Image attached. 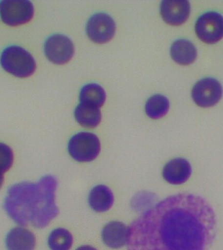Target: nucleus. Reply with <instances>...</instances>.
<instances>
[{
	"label": "nucleus",
	"instance_id": "f257e3e1",
	"mask_svg": "<svg viewBox=\"0 0 223 250\" xmlns=\"http://www.w3.org/2000/svg\"><path fill=\"white\" fill-rule=\"evenodd\" d=\"M217 232L213 207L201 195H171L128 228V250H209Z\"/></svg>",
	"mask_w": 223,
	"mask_h": 250
},
{
	"label": "nucleus",
	"instance_id": "f03ea898",
	"mask_svg": "<svg viewBox=\"0 0 223 250\" xmlns=\"http://www.w3.org/2000/svg\"><path fill=\"white\" fill-rule=\"evenodd\" d=\"M37 190V183H29L17 184L8 190L4 207L10 218L20 226H26L30 222L36 205Z\"/></svg>",
	"mask_w": 223,
	"mask_h": 250
},
{
	"label": "nucleus",
	"instance_id": "7ed1b4c3",
	"mask_svg": "<svg viewBox=\"0 0 223 250\" xmlns=\"http://www.w3.org/2000/svg\"><path fill=\"white\" fill-rule=\"evenodd\" d=\"M38 193L36 207L31 216L30 223L37 228L48 226L59 214L58 207L55 202V195L58 181L52 175L43 177L37 183Z\"/></svg>",
	"mask_w": 223,
	"mask_h": 250
},
{
	"label": "nucleus",
	"instance_id": "20e7f679",
	"mask_svg": "<svg viewBox=\"0 0 223 250\" xmlns=\"http://www.w3.org/2000/svg\"><path fill=\"white\" fill-rule=\"evenodd\" d=\"M0 64L8 73L16 77H29L36 69V62L32 55L19 46L4 49L0 56Z\"/></svg>",
	"mask_w": 223,
	"mask_h": 250
},
{
	"label": "nucleus",
	"instance_id": "39448f33",
	"mask_svg": "<svg viewBox=\"0 0 223 250\" xmlns=\"http://www.w3.org/2000/svg\"><path fill=\"white\" fill-rule=\"evenodd\" d=\"M70 155L76 161H93L99 155L101 144L98 137L93 133H78L70 139L68 145Z\"/></svg>",
	"mask_w": 223,
	"mask_h": 250
},
{
	"label": "nucleus",
	"instance_id": "423d86ee",
	"mask_svg": "<svg viewBox=\"0 0 223 250\" xmlns=\"http://www.w3.org/2000/svg\"><path fill=\"white\" fill-rule=\"evenodd\" d=\"M34 15V7L27 0L0 1V17L5 24L15 27L28 23Z\"/></svg>",
	"mask_w": 223,
	"mask_h": 250
},
{
	"label": "nucleus",
	"instance_id": "0eeeda50",
	"mask_svg": "<svg viewBox=\"0 0 223 250\" xmlns=\"http://www.w3.org/2000/svg\"><path fill=\"white\" fill-rule=\"evenodd\" d=\"M198 37L207 44H214L223 38V16L207 12L198 19L195 24Z\"/></svg>",
	"mask_w": 223,
	"mask_h": 250
},
{
	"label": "nucleus",
	"instance_id": "6e6552de",
	"mask_svg": "<svg viewBox=\"0 0 223 250\" xmlns=\"http://www.w3.org/2000/svg\"><path fill=\"white\" fill-rule=\"evenodd\" d=\"M222 85L212 78H203L194 85L192 98L199 106L212 107L220 101L223 97Z\"/></svg>",
	"mask_w": 223,
	"mask_h": 250
},
{
	"label": "nucleus",
	"instance_id": "1a4fd4ad",
	"mask_svg": "<svg viewBox=\"0 0 223 250\" xmlns=\"http://www.w3.org/2000/svg\"><path fill=\"white\" fill-rule=\"evenodd\" d=\"M46 58L57 64L67 63L71 60L74 52L73 43L67 37L54 35L48 37L45 43Z\"/></svg>",
	"mask_w": 223,
	"mask_h": 250
},
{
	"label": "nucleus",
	"instance_id": "9d476101",
	"mask_svg": "<svg viewBox=\"0 0 223 250\" xmlns=\"http://www.w3.org/2000/svg\"><path fill=\"white\" fill-rule=\"evenodd\" d=\"M86 30L92 41L98 44H103L109 42L114 36L115 24L109 15L98 13L88 21Z\"/></svg>",
	"mask_w": 223,
	"mask_h": 250
},
{
	"label": "nucleus",
	"instance_id": "9b49d317",
	"mask_svg": "<svg viewBox=\"0 0 223 250\" xmlns=\"http://www.w3.org/2000/svg\"><path fill=\"white\" fill-rule=\"evenodd\" d=\"M190 13L191 5L185 0H165L160 3V15L170 25H181L187 21Z\"/></svg>",
	"mask_w": 223,
	"mask_h": 250
},
{
	"label": "nucleus",
	"instance_id": "f8f14e48",
	"mask_svg": "<svg viewBox=\"0 0 223 250\" xmlns=\"http://www.w3.org/2000/svg\"><path fill=\"white\" fill-rule=\"evenodd\" d=\"M192 167L185 158H177L166 164L162 171L164 180L172 185H182L191 177Z\"/></svg>",
	"mask_w": 223,
	"mask_h": 250
},
{
	"label": "nucleus",
	"instance_id": "ddd939ff",
	"mask_svg": "<svg viewBox=\"0 0 223 250\" xmlns=\"http://www.w3.org/2000/svg\"><path fill=\"white\" fill-rule=\"evenodd\" d=\"M5 244L8 250H34L36 239L30 230L17 227L8 232Z\"/></svg>",
	"mask_w": 223,
	"mask_h": 250
},
{
	"label": "nucleus",
	"instance_id": "4468645a",
	"mask_svg": "<svg viewBox=\"0 0 223 250\" xmlns=\"http://www.w3.org/2000/svg\"><path fill=\"white\" fill-rule=\"evenodd\" d=\"M101 235L106 245L112 249H118L127 244L128 228L123 223L113 221L104 227Z\"/></svg>",
	"mask_w": 223,
	"mask_h": 250
},
{
	"label": "nucleus",
	"instance_id": "2eb2a0df",
	"mask_svg": "<svg viewBox=\"0 0 223 250\" xmlns=\"http://www.w3.org/2000/svg\"><path fill=\"white\" fill-rule=\"evenodd\" d=\"M114 197L112 191L105 185H98L90 191L88 202L93 210L103 212L112 207Z\"/></svg>",
	"mask_w": 223,
	"mask_h": 250
},
{
	"label": "nucleus",
	"instance_id": "dca6fc26",
	"mask_svg": "<svg viewBox=\"0 0 223 250\" xmlns=\"http://www.w3.org/2000/svg\"><path fill=\"white\" fill-rule=\"evenodd\" d=\"M170 54L174 62L181 65L193 63L197 57V50L193 43L185 39L176 41L172 45Z\"/></svg>",
	"mask_w": 223,
	"mask_h": 250
},
{
	"label": "nucleus",
	"instance_id": "f3484780",
	"mask_svg": "<svg viewBox=\"0 0 223 250\" xmlns=\"http://www.w3.org/2000/svg\"><path fill=\"white\" fill-rule=\"evenodd\" d=\"M76 120L86 128H95L101 121V113L99 107L80 103L74 111Z\"/></svg>",
	"mask_w": 223,
	"mask_h": 250
},
{
	"label": "nucleus",
	"instance_id": "a211bd4d",
	"mask_svg": "<svg viewBox=\"0 0 223 250\" xmlns=\"http://www.w3.org/2000/svg\"><path fill=\"white\" fill-rule=\"evenodd\" d=\"M82 104L97 107L103 105L106 101V93L103 88L95 83H89L82 87L80 94Z\"/></svg>",
	"mask_w": 223,
	"mask_h": 250
},
{
	"label": "nucleus",
	"instance_id": "6ab92c4d",
	"mask_svg": "<svg viewBox=\"0 0 223 250\" xmlns=\"http://www.w3.org/2000/svg\"><path fill=\"white\" fill-rule=\"evenodd\" d=\"M72 244L73 237L66 229H56L49 235L48 244L51 250H70Z\"/></svg>",
	"mask_w": 223,
	"mask_h": 250
},
{
	"label": "nucleus",
	"instance_id": "aec40b11",
	"mask_svg": "<svg viewBox=\"0 0 223 250\" xmlns=\"http://www.w3.org/2000/svg\"><path fill=\"white\" fill-rule=\"evenodd\" d=\"M169 106V101L164 96L161 95L152 96L146 103V114L152 119L162 118L168 113Z\"/></svg>",
	"mask_w": 223,
	"mask_h": 250
},
{
	"label": "nucleus",
	"instance_id": "412c9836",
	"mask_svg": "<svg viewBox=\"0 0 223 250\" xmlns=\"http://www.w3.org/2000/svg\"><path fill=\"white\" fill-rule=\"evenodd\" d=\"M13 160L14 154L11 148L7 145L0 143V173L7 172L13 165Z\"/></svg>",
	"mask_w": 223,
	"mask_h": 250
},
{
	"label": "nucleus",
	"instance_id": "4be33fe9",
	"mask_svg": "<svg viewBox=\"0 0 223 250\" xmlns=\"http://www.w3.org/2000/svg\"><path fill=\"white\" fill-rule=\"evenodd\" d=\"M76 250H97L95 248L92 247L91 246H82L78 248Z\"/></svg>",
	"mask_w": 223,
	"mask_h": 250
},
{
	"label": "nucleus",
	"instance_id": "5701e85b",
	"mask_svg": "<svg viewBox=\"0 0 223 250\" xmlns=\"http://www.w3.org/2000/svg\"><path fill=\"white\" fill-rule=\"evenodd\" d=\"M3 173H0V188H1L2 185H3Z\"/></svg>",
	"mask_w": 223,
	"mask_h": 250
}]
</instances>
